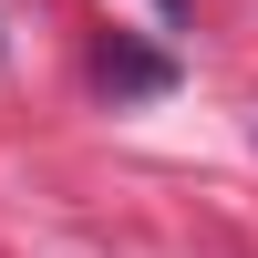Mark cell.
<instances>
[{"label":"cell","instance_id":"obj_1","mask_svg":"<svg viewBox=\"0 0 258 258\" xmlns=\"http://www.w3.org/2000/svg\"><path fill=\"white\" fill-rule=\"evenodd\" d=\"M93 83H103V93H114V103H135V93H165V83H176V62H165V52H145V41H103V52H93Z\"/></svg>","mask_w":258,"mask_h":258},{"label":"cell","instance_id":"obj_2","mask_svg":"<svg viewBox=\"0 0 258 258\" xmlns=\"http://www.w3.org/2000/svg\"><path fill=\"white\" fill-rule=\"evenodd\" d=\"M155 11H186V0H155Z\"/></svg>","mask_w":258,"mask_h":258}]
</instances>
